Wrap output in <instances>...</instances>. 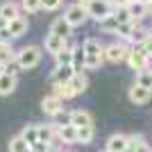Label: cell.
<instances>
[{
  "label": "cell",
  "instance_id": "1",
  "mask_svg": "<svg viewBox=\"0 0 152 152\" xmlns=\"http://www.w3.org/2000/svg\"><path fill=\"white\" fill-rule=\"evenodd\" d=\"M82 48H84V52H86V70L100 68L102 61H104V45H102L100 39H95V37L84 39Z\"/></svg>",
  "mask_w": 152,
  "mask_h": 152
},
{
  "label": "cell",
  "instance_id": "2",
  "mask_svg": "<svg viewBox=\"0 0 152 152\" xmlns=\"http://www.w3.org/2000/svg\"><path fill=\"white\" fill-rule=\"evenodd\" d=\"M43 57V45H23L16 55V64L20 66V70H32L41 64Z\"/></svg>",
  "mask_w": 152,
  "mask_h": 152
},
{
  "label": "cell",
  "instance_id": "3",
  "mask_svg": "<svg viewBox=\"0 0 152 152\" xmlns=\"http://www.w3.org/2000/svg\"><path fill=\"white\" fill-rule=\"evenodd\" d=\"M27 27H30V20H27V14H20L14 20H9V27L0 32V41H14V39H20L23 34H27Z\"/></svg>",
  "mask_w": 152,
  "mask_h": 152
},
{
  "label": "cell",
  "instance_id": "4",
  "mask_svg": "<svg viewBox=\"0 0 152 152\" xmlns=\"http://www.w3.org/2000/svg\"><path fill=\"white\" fill-rule=\"evenodd\" d=\"M129 50H132V45L127 43V41H123V39H118L114 43L104 45V61H111V64L125 61L127 55H129Z\"/></svg>",
  "mask_w": 152,
  "mask_h": 152
},
{
  "label": "cell",
  "instance_id": "5",
  "mask_svg": "<svg viewBox=\"0 0 152 152\" xmlns=\"http://www.w3.org/2000/svg\"><path fill=\"white\" fill-rule=\"evenodd\" d=\"M64 18L68 20L73 27H82L86 20H89V9L80 2H73V5L66 7V12H64Z\"/></svg>",
  "mask_w": 152,
  "mask_h": 152
},
{
  "label": "cell",
  "instance_id": "6",
  "mask_svg": "<svg viewBox=\"0 0 152 152\" xmlns=\"http://www.w3.org/2000/svg\"><path fill=\"white\" fill-rule=\"evenodd\" d=\"M86 9H89V18H93L95 23H100L102 18H107V16L114 14V5L109 0H93Z\"/></svg>",
  "mask_w": 152,
  "mask_h": 152
},
{
  "label": "cell",
  "instance_id": "7",
  "mask_svg": "<svg viewBox=\"0 0 152 152\" xmlns=\"http://www.w3.org/2000/svg\"><path fill=\"white\" fill-rule=\"evenodd\" d=\"M41 111H43L45 116H52V118H57V116L64 111V100L59 98V95H55V93L45 95L43 100H41Z\"/></svg>",
  "mask_w": 152,
  "mask_h": 152
},
{
  "label": "cell",
  "instance_id": "8",
  "mask_svg": "<svg viewBox=\"0 0 152 152\" xmlns=\"http://www.w3.org/2000/svg\"><path fill=\"white\" fill-rule=\"evenodd\" d=\"M127 66L132 70H136V73H141V70H145V68H150V57H148L145 52H141V50H136V48H132L129 50V55H127Z\"/></svg>",
  "mask_w": 152,
  "mask_h": 152
},
{
  "label": "cell",
  "instance_id": "9",
  "mask_svg": "<svg viewBox=\"0 0 152 152\" xmlns=\"http://www.w3.org/2000/svg\"><path fill=\"white\" fill-rule=\"evenodd\" d=\"M127 98H129V102H132V104H145V102H150L152 91L134 82L132 86H129V91H127Z\"/></svg>",
  "mask_w": 152,
  "mask_h": 152
},
{
  "label": "cell",
  "instance_id": "10",
  "mask_svg": "<svg viewBox=\"0 0 152 152\" xmlns=\"http://www.w3.org/2000/svg\"><path fill=\"white\" fill-rule=\"evenodd\" d=\"M66 41H68V39H61V37H57V34L48 32V34H45V39H43V50L50 52L52 57H55L57 52H61L64 48H66Z\"/></svg>",
  "mask_w": 152,
  "mask_h": 152
},
{
  "label": "cell",
  "instance_id": "11",
  "mask_svg": "<svg viewBox=\"0 0 152 152\" xmlns=\"http://www.w3.org/2000/svg\"><path fill=\"white\" fill-rule=\"evenodd\" d=\"M73 75H75L73 66H55V70L50 73V82L52 84H66L73 80Z\"/></svg>",
  "mask_w": 152,
  "mask_h": 152
},
{
  "label": "cell",
  "instance_id": "12",
  "mask_svg": "<svg viewBox=\"0 0 152 152\" xmlns=\"http://www.w3.org/2000/svg\"><path fill=\"white\" fill-rule=\"evenodd\" d=\"M129 148V136L127 134H111L107 139V150L109 152H125Z\"/></svg>",
  "mask_w": 152,
  "mask_h": 152
},
{
  "label": "cell",
  "instance_id": "13",
  "mask_svg": "<svg viewBox=\"0 0 152 152\" xmlns=\"http://www.w3.org/2000/svg\"><path fill=\"white\" fill-rule=\"evenodd\" d=\"M50 32L57 34V37H61V39H70L73 37V25H70L64 16H59V18H55L50 23Z\"/></svg>",
  "mask_w": 152,
  "mask_h": 152
},
{
  "label": "cell",
  "instance_id": "14",
  "mask_svg": "<svg viewBox=\"0 0 152 152\" xmlns=\"http://www.w3.org/2000/svg\"><path fill=\"white\" fill-rule=\"evenodd\" d=\"M68 123L75 127H86V125H93V116L86 109H73L68 114Z\"/></svg>",
  "mask_w": 152,
  "mask_h": 152
},
{
  "label": "cell",
  "instance_id": "15",
  "mask_svg": "<svg viewBox=\"0 0 152 152\" xmlns=\"http://www.w3.org/2000/svg\"><path fill=\"white\" fill-rule=\"evenodd\" d=\"M18 50L12 45V41H0V66H9L16 61Z\"/></svg>",
  "mask_w": 152,
  "mask_h": 152
},
{
  "label": "cell",
  "instance_id": "16",
  "mask_svg": "<svg viewBox=\"0 0 152 152\" xmlns=\"http://www.w3.org/2000/svg\"><path fill=\"white\" fill-rule=\"evenodd\" d=\"M148 37H152L150 30H145V27L141 25V20H134V30H132V34H129V39H127V43H129V45L143 43Z\"/></svg>",
  "mask_w": 152,
  "mask_h": 152
},
{
  "label": "cell",
  "instance_id": "17",
  "mask_svg": "<svg viewBox=\"0 0 152 152\" xmlns=\"http://www.w3.org/2000/svg\"><path fill=\"white\" fill-rule=\"evenodd\" d=\"M127 7H129V14H132V18H134V20H143L148 14L152 12V7L148 5L145 0H139V2H129Z\"/></svg>",
  "mask_w": 152,
  "mask_h": 152
},
{
  "label": "cell",
  "instance_id": "18",
  "mask_svg": "<svg viewBox=\"0 0 152 152\" xmlns=\"http://www.w3.org/2000/svg\"><path fill=\"white\" fill-rule=\"evenodd\" d=\"M23 9H20V2H14V0H7L0 5V16H5L7 20H14L16 16H20Z\"/></svg>",
  "mask_w": 152,
  "mask_h": 152
},
{
  "label": "cell",
  "instance_id": "19",
  "mask_svg": "<svg viewBox=\"0 0 152 152\" xmlns=\"http://www.w3.org/2000/svg\"><path fill=\"white\" fill-rule=\"evenodd\" d=\"M73 68H75V73H84L86 70V52H84L82 43H77L73 48Z\"/></svg>",
  "mask_w": 152,
  "mask_h": 152
},
{
  "label": "cell",
  "instance_id": "20",
  "mask_svg": "<svg viewBox=\"0 0 152 152\" xmlns=\"http://www.w3.org/2000/svg\"><path fill=\"white\" fill-rule=\"evenodd\" d=\"M52 93L55 95H59L61 100H73L75 98V89L70 86V82H66V84H52Z\"/></svg>",
  "mask_w": 152,
  "mask_h": 152
},
{
  "label": "cell",
  "instance_id": "21",
  "mask_svg": "<svg viewBox=\"0 0 152 152\" xmlns=\"http://www.w3.org/2000/svg\"><path fill=\"white\" fill-rule=\"evenodd\" d=\"M59 136H61L64 143H77V127L66 123V125H59Z\"/></svg>",
  "mask_w": 152,
  "mask_h": 152
},
{
  "label": "cell",
  "instance_id": "22",
  "mask_svg": "<svg viewBox=\"0 0 152 152\" xmlns=\"http://www.w3.org/2000/svg\"><path fill=\"white\" fill-rule=\"evenodd\" d=\"M93 139H95V127H93V125L77 127V143H82V145H89Z\"/></svg>",
  "mask_w": 152,
  "mask_h": 152
},
{
  "label": "cell",
  "instance_id": "23",
  "mask_svg": "<svg viewBox=\"0 0 152 152\" xmlns=\"http://www.w3.org/2000/svg\"><path fill=\"white\" fill-rule=\"evenodd\" d=\"M16 91V77L5 73V75L0 77V95H9Z\"/></svg>",
  "mask_w": 152,
  "mask_h": 152
},
{
  "label": "cell",
  "instance_id": "24",
  "mask_svg": "<svg viewBox=\"0 0 152 152\" xmlns=\"http://www.w3.org/2000/svg\"><path fill=\"white\" fill-rule=\"evenodd\" d=\"M70 86L75 89L77 95L84 93V91L89 89V77L84 75V73H75V75H73V80H70Z\"/></svg>",
  "mask_w": 152,
  "mask_h": 152
},
{
  "label": "cell",
  "instance_id": "25",
  "mask_svg": "<svg viewBox=\"0 0 152 152\" xmlns=\"http://www.w3.org/2000/svg\"><path fill=\"white\" fill-rule=\"evenodd\" d=\"M55 66H73V48H64L61 52L55 55Z\"/></svg>",
  "mask_w": 152,
  "mask_h": 152
},
{
  "label": "cell",
  "instance_id": "26",
  "mask_svg": "<svg viewBox=\"0 0 152 152\" xmlns=\"http://www.w3.org/2000/svg\"><path fill=\"white\" fill-rule=\"evenodd\" d=\"M9 152H30V143L18 134V136H14L9 141Z\"/></svg>",
  "mask_w": 152,
  "mask_h": 152
},
{
  "label": "cell",
  "instance_id": "27",
  "mask_svg": "<svg viewBox=\"0 0 152 152\" xmlns=\"http://www.w3.org/2000/svg\"><path fill=\"white\" fill-rule=\"evenodd\" d=\"M98 25H100L102 32H107V34H116V30H118V20H116V16L111 14V16H107V18H102Z\"/></svg>",
  "mask_w": 152,
  "mask_h": 152
},
{
  "label": "cell",
  "instance_id": "28",
  "mask_svg": "<svg viewBox=\"0 0 152 152\" xmlns=\"http://www.w3.org/2000/svg\"><path fill=\"white\" fill-rule=\"evenodd\" d=\"M20 136L27 141V143H37L39 141V125H25L23 127V132H20Z\"/></svg>",
  "mask_w": 152,
  "mask_h": 152
},
{
  "label": "cell",
  "instance_id": "29",
  "mask_svg": "<svg viewBox=\"0 0 152 152\" xmlns=\"http://www.w3.org/2000/svg\"><path fill=\"white\" fill-rule=\"evenodd\" d=\"M23 14H37L41 12V0H18Z\"/></svg>",
  "mask_w": 152,
  "mask_h": 152
},
{
  "label": "cell",
  "instance_id": "30",
  "mask_svg": "<svg viewBox=\"0 0 152 152\" xmlns=\"http://www.w3.org/2000/svg\"><path fill=\"white\" fill-rule=\"evenodd\" d=\"M136 84H141V86L152 91V68H145L141 73H136Z\"/></svg>",
  "mask_w": 152,
  "mask_h": 152
},
{
  "label": "cell",
  "instance_id": "31",
  "mask_svg": "<svg viewBox=\"0 0 152 152\" xmlns=\"http://www.w3.org/2000/svg\"><path fill=\"white\" fill-rule=\"evenodd\" d=\"M114 16L118 23H132V14H129V7H118V9H114Z\"/></svg>",
  "mask_w": 152,
  "mask_h": 152
},
{
  "label": "cell",
  "instance_id": "32",
  "mask_svg": "<svg viewBox=\"0 0 152 152\" xmlns=\"http://www.w3.org/2000/svg\"><path fill=\"white\" fill-rule=\"evenodd\" d=\"M61 5L64 0H41V9H45V12H57Z\"/></svg>",
  "mask_w": 152,
  "mask_h": 152
},
{
  "label": "cell",
  "instance_id": "33",
  "mask_svg": "<svg viewBox=\"0 0 152 152\" xmlns=\"http://www.w3.org/2000/svg\"><path fill=\"white\" fill-rule=\"evenodd\" d=\"M132 48H136V50H141V52H145L148 57L152 59V37H148L143 43H136V45H132Z\"/></svg>",
  "mask_w": 152,
  "mask_h": 152
},
{
  "label": "cell",
  "instance_id": "34",
  "mask_svg": "<svg viewBox=\"0 0 152 152\" xmlns=\"http://www.w3.org/2000/svg\"><path fill=\"white\" fill-rule=\"evenodd\" d=\"M48 148H50V143H43V141H37V143H32V145H30V150H32V152H45Z\"/></svg>",
  "mask_w": 152,
  "mask_h": 152
},
{
  "label": "cell",
  "instance_id": "35",
  "mask_svg": "<svg viewBox=\"0 0 152 152\" xmlns=\"http://www.w3.org/2000/svg\"><path fill=\"white\" fill-rule=\"evenodd\" d=\"M143 136H141V134H132V136H129V150H136V145H139V143H143Z\"/></svg>",
  "mask_w": 152,
  "mask_h": 152
},
{
  "label": "cell",
  "instance_id": "36",
  "mask_svg": "<svg viewBox=\"0 0 152 152\" xmlns=\"http://www.w3.org/2000/svg\"><path fill=\"white\" fill-rule=\"evenodd\" d=\"M134 152H152V148L143 141V143H139V145H136V150H134Z\"/></svg>",
  "mask_w": 152,
  "mask_h": 152
},
{
  "label": "cell",
  "instance_id": "37",
  "mask_svg": "<svg viewBox=\"0 0 152 152\" xmlns=\"http://www.w3.org/2000/svg\"><path fill=\"white\" fill-rule=\"evenodd\" d=\"M111 5H114V9H118V7H127L129 5V0H109Z\"/></svg>",
  "mask_w": 152,
  "mask_h": 152
},
{
  "label": "cell",
  "instance_id": "38",
  "mask_svg": "<svg viewBox=\"0 0 152 152\" xmlns=\"http://www.w3.org/2000/svg\"><path fill=\"white\" fill-rule=\"evenodd\" d=\"M7 27H9V20H7L5 16H0V32H2V30H7Z\"/></svg>",
  "mask_w": 152,
  "mask_h": 152
},
{
  "label": "cell",
  "instance_id": "39",
  "mask_svg": "<svg viewBox=\"0 0 152 152\" xmlns=\"http://www.w3.org/2000/svg\"><path fill=\"white\" fill-rule=\"evenodd\" d=\"M45 152H64V150H61V148H55V145H50V148H48Z\"/></svg>",
  "mask_w": 152,
  "mask_h": 152
},
{
  "label": "cell",
  "instance_id": "40",
  "mask_svg": "<svg viewBox=\"0 0 152 152\" xmlns=\"http://www.w3.org/2000/svg\"><path fill=\"white\" fill-rule=\"evenodd\" d=\"M77 2H80V5H84V7H89L91 2H93V0H77Z\"/></svg>",
  "mask_w": 152,
  "mask_h": 152
},
{
  "label": "cell",
  "instance_id": "41",
  "mask_svg": "<svg viewBox=\"0 0 152 152\" xmlns=\"http://www.w3.org/2000/svg\"><path fill=\"white\" fill-rule=\"evenodd\" d=\"M5 75V66H0V77Z\"/></svg>",
  "mask_w": 152,
  "mask_h": 152
},
{
  "label": "cell",
  "instance_id": "42",
  "mask_svg": "<svg viewBox=\"0 0 152 152\" xmlns=\"http://www.w3.org/2000/svg\"><path fill=\"white\" fill-rule=\"evenodd\" d=\"M145 2H148V5H150V7H152V0H145Z\"/></svg>",
  "mask_w": 152,
  "mask_h": 152
},
{
  "label": "cell",
  "instance_id": "43",
  "mask_svg": "<svg viewBox=\"0 0 152 152\" xmlns=\"http://www.w3.org/2000/svg\"><path fill=\"white\" fill-rule=\"evenodd\" d=\"M125 152H134V150H129V148H127V150H125Z\"/></svg>",
  "mask_w": 152,
  "mask_h": 152
},
{
  "label": "cell",
  "instance_id": "44",
  "mask_svg": "<svg viewBox=\"0 0 152 152\" xmlns=\"http://www.w3.org/2000/svg\"><path fill=\"white\" fill-rule=\"evenodd\" d=\"M129 2H139V0H129Z\"/></svg>",
  "mask_w": 152,
  "mask_h": 152
},
{
  "label": "cell",
  "instance_id": "45",
  "mask_svg": "<svg viewBox=\"0 0 152 152\" xmlns=\"http://www.w3.org/2000/svg\"><path fill=\"white\" fill-rule=\"evenodd\" d=\"M102 152H109V150H107V148H104V150H102Z\"/></svg>",
  "mask_w": 152,
  "mask_h": 152
},
{
  "label": "cell",
  "instance_id": "46",
  "mask_svg": "<svg viewBox=\"0 0 152 152\" xmlns=\"http://www.w3.org/2000/svg\"><path fill=\"white\" fill-rule=\"evenodd\" d=\"M68 152H73V150H68Z\"/></svg>",
  "mask_w": 152,
  "mask_h": 152
},
{
  "label": "cell",
  "instance_id": "47",
  "mask_svg": "<svg viewBox=\"0 0 152 152\" xmlns=\"http://www.w3.org/2000/svg\"><path fill=\"white\" fill-rule=\"evenodd\" d=\"M30 152H32V150H30Z\"/></svg>",
  "mask_w": 152,
  "mask_h": 152
}]
</instances>
